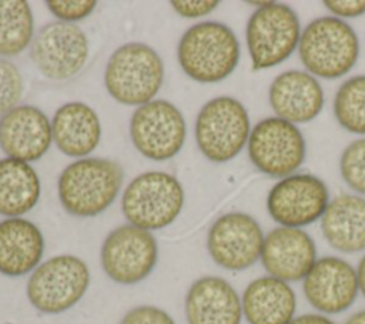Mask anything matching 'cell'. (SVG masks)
Returning <instances> with one entry per match:
<instances>
[{
	"label": "cell",
	"mask_w": 365,
	"mask_h": 324,
	"mask_svg": "<svg viewBox=\"0 0 365 324\" xmlns=\"http://www.w3.org/2000/svg\"><path fill=\"white\" fill-rule=\"evenodd\" d=\"M298 56L314 77L335 80L348 74L359 57L355 30L334 16L314 19L301 31Z\"/></svg>",
	"instance_id": "obj_3"
},
{
	"label": "cell",
	"mask_w": 365,
	"mask_h": 324,
	"mask_svg": "<svg viewBox=\"0 0 365 324\" xmlns=\"http://www.w3.org/2000/svg\"><path fill=\"white\" fill-rule=\"evenodd\" d=\"M158 258L157 240L151 231L131 224L115 227L106 237L100 260L107 277L114 283L131 285L147 278Z\"/></svg>",
	"instance_id": "obj_11"
},
{
	"label": "cell",
	"mask_w": 365,
	"mask_h": 324,
	"mask_svg": "<svg viewBox=\"0 0 365 324\" xmlns=\"http://www.w3.org/2000/svg\"><path fill=\"white\" fill-rule=\"evenodd\" d=\"M23 94L20 70L7 59H0V114L17 107Z\"/></svg>",
	"instance_id": "obj_28"
},
{
	"label": "cell",
	"mask_w": 365,
	"mask_h": 324,
	"mask_svg": "<svg viewBox=\"0 0 365 324\" xmlns=\"http://www.w3.org/2000/svg\"><path fill=\"white\" fill-rule=\"evenodd\" d=\"M173 9L175 10L177 14L185 19H198L210 14L214 11L218 6V1L215 0H207V1H181V0H174L171 1Z\"/></svg>",
	"instance_id": "obj_32"
},
{
	"label": "cell",
	"mask_w": 365,
	"mask_h": 324,
	"mask_svg": "<svg viewBox=\"0 0 365 324\" xmlns=\"http://www.w3.org/2000/svg\"><path fill=\"white\" fill-rule=\"evenodd\" d=\"M164 80V64L158 53L141 41L115 49L104 70L108 94L124 106H143L157 96Z\"/></svg>",
	"instance_id": "obj_4"
},
{
	"label": "cell",
	"mask_w": 365,
	"mask_h": 324,
	"mask_svg": "<svg viewBox=\"0 0 365 324\" xmlns=\"http://www.w3.org/2000/svg\"><path fill=\"white\" fill-rule=\"evenodd\" d=\"M356 277H358V287H359V293L365 297V254L362 255V258L358 263L356 267Z\"/></svg>",
	"instance_id": "obj_34"
},
{
	"label": "cell",
	"mask_w": 365,
	"mask_h": 324,
	"mask_svg": "<svg viewBox=\"0 0 365 324\" xmlns=\"http://www.w3.org/2000/svg\"><path fill=\"white\" fill-rule=\"evenodd\" d=\"M120 324H175V321L163 308L145 304L128 310Z\"/></svg>",
	"instance_id": "obj_30"
},
{
	"label": "cell",
	"mask_w": 365,
	"mask_h": 324,
	"mask_svg": "<svg viewBox=\"0 0 365 324\" xmlns=\"http://www.w3.org/2000/svg\"><path fill=\"white\" fill-rule=\"evenodd\" d=\"M324 6L334 17L341 20L355 19L365 14V0H325Z\"/></svg>",
	"instance_id": "obj_31"
},
{
	"label": "cell",
	"mask_w": 365,
	"mask_h": 324,
	"mask_svg": "<svg viewBox=\"0 0 365 324\" xmlns=\"http://www.w3.org/2000/svg\"><path fill=\"white\" fill-rule=\"evenodd\" d=\"M250 116L244 104L230 96L208 100L197 114L195 141L205 158L227 163L248 143Z\"/></svg>",
	"instance_id": "obj_6"
},
{
	"label": "cell",
	"mask_w": 365,
	"mask_h": 324,
	"mask_svg": "<svg viewBox=\"0 0 365 324\" xmlns=\"http://www.w3.org/2000/svg\"><path fill=\"white\" fill-rule=\"evenodd\" d=\"M298 14L284 3L265 1L248 19L245 40L252 69H271L284 63L301 37Z\"/></svg>",
	"instance_id": "obj_7"
},
{
	"label": "cell",
	"mask_w": 365,
	"mask_h": 324,
	"mask_svg": "<svg viewBox=\"0 0 365 324\" xmlns=\"http://www.w3.org/2000/svg\"><path fill=\"white\" fill-rule=\"evenodd\" d=\"M44 238L41 230L23 217L0 221V273L21 277L34 271L43 258Z\"/></svg>",
	"instance_id": "obj_20"
},
{
	"label": "cell",
	"mask_w": 365,
	"mask_h": 324,
	"mask_svg": "<svg viewBox=\"0 0 365 324\" xmlns=\"http://www.w3.org/2000/svg\"><path fill=\"white\" fill-rule=\"evenodd\" d=\"M182 206V186L165 171H145L135 176L121 197V211L128 224L147 231L173 224Z\"/></svg>",
	"instance_id": "obj_5"
},
{
	"label": "cell",
	"mask_w": 365,
	"mask_h": 324,
	"mask_svg": "<svg viewBox=\"0 0 365 324\" xmlns=\"http://www.w3.org/2000/svg\"><path fill=\"white\" fill-rule=\"evenodd\" d=\"M240 41L224 23L205 20L184 31L177 57L182 71L198 83L227 79L240 61Z\"/></svg>",
	"instance_id": "obj_2"
},
{
	"label": "cell",
	"mask_w": 365,
	"mask_h": 324,
	"mask_svg": "<svg viewBox=\"0 0 365 324\" xmlns=\"http://www.w3.org/2000/svg\"><path fill=\"white\" fill-rule=\"evenodd\" d=\"M88 41L74 23L51 21L34 36L30 57L36 69L47 79L68 80L86 64Z\"/></svg>",
	"instance_id": "obj_13"
},
{
	"label": "cell",
	"mask_w": 365,
	"mask_h": 324,
	"mask_svg": "<svg viewBox=\"0 0 365 324\" xmlns=\"http://www.w3.org/2000/svg\"><path fill=\"white\" fill-rule=\"evenodd\" d=\"M259 260L268 275L302 281L318 260L317 245L305 230L279 226L265 236Z\"/></svg>",
	"instance_id": "obj_16"
},
{
	"label": "cell",
	"mask_w": 365,
	"mask_h": 324,
	"mask_svg": "<svg viewBox=\"0 0 365 324\" xmlns=\"http://www.w3.org/2000/svg\"><path fill=\"white\" fill-rule=\"evenodd\" d=\"M46 4L60 21L66 23L88 17L97 6L94 0H48Z\"/></svg>",
	"instance_id": "obj_29"
},
{
	"label": "cell",
	"mask_w": 365,
	"mask_h": 324,
	"mask_svg": "<svg viewBox=\"0 0 365 324\" xmlns=\"http://www.w3.org/2000/svg\"><path fill=\"white\" fill-rule=\"evenodd\" d=\"M188 324H241L242 304L237 290L222 277L195 280L185 295Z\"/></svg>",
	"instance_id": "obj_19"
},
{
	"label": "cell",
	"mask_w": 365,
	"mask_h": 324,
	"mask_svg": "<svg viewBox=\"0 0 365 324\" xmlns=\"http://www.w3.org/2000/svg\"><path fill=\"white\" fill-rule=\"evenodd\" d=\"M339 171L346 186L365 196V137L351 141L339 158Z\"/></svg>",
	"instance_id": "obj_27"
},
{
	"label": "cell",
	"mask_w": 365,
	"mask_h": 324,
	"mask_svg": "<svg viewBox=\"0 0 365 324\" xmlns=\"http://www.w3.org/2000/svg\"><path fill=\"white\" fill-rule=\"evenodd\" d=\"M34 19L30 4L23 0H0V56L11 57L33 41Z\"/></svg>",
	"instance_id": "obj_25"
},
{
	"label": "cell",
	"mask_w": 365,
	"mask_h": 324,
	"mask_svg": "<svg viewBox=\"0 0 365 324\" xmlns=\"http://www.w3.org/2000/svg\"><path fill=\"white\" fill-rule=\"evenodd\" d=\"M247 148L251 163L261 173L279 178L294 174L307 156L305 138L298 126L277 116L251 128Z\"/></svg>",
	"instance_id": "obj_9"
},
{
	"label": "cell",
	"mask_w": 365,
	"mask_h": 324,
	"mask_svg": "<svg viewBox=\"0 0 365 324\" xmlns=\"http://www.w3.org/2000/svg\"><path fill=\"white\" fill-rule=\"evenodd\" d=\"M51 133L54 144L63 154L84 158L98 146L101 124L94 108L81 101H71L54 113Z\"/></svg>",
	"instance_id": "obj_22"
},
{
	"label": "cell",
	"mask_w": 365,
	"mask_h": 324,
	"mask_svg": "<svg viewBox=\"0 0 365 324\" xmlns=\"http://www.w3.org/2000/svg\"><path fill=\"white\" fill-rule=\"evenodd\" d=\"M264 238L262 228L254 217L231 211L211 224L207 250L217 265L230 271H242L259 260Z\"/></svg>",
	"instance_id": "obj_14"
},
{
	"label": "cell",
	"mask_w": 365,
	"mask_h": 324,
	"mask_svg": "<svg viewBox=\"0 0 365 324\" xmlns=\"http://www.w3.org/2000/svg\"><path fill=\"white\" fill-rule=\"evenodd\" d=\"M90 270L77 255L60 254L41 263L29 277L30 304L43 314H60L74 307L87 293Z\"/></svg>",
	"instance_id": "obj_8"
},
{
	"label": "cell",
	"mask_w": 365,
	"mask_h": 324,
	"mask_svg": "<svg viewBox=\"0 0 365 324\" xmlns=\"http://www.w3.org/2000/svg\"><path fill=\"white\" fill-rule=\"evenodd\" d=\"M274 114L294 124L312 121L322 111L324 90L317 77L302 70L278 74L268 91Z\"/></svg>",
	"instance_id": "obj_18"
},
{
	"label": "cell",
	"mask_w": 365,
	"mask_h": 324,
	"mask_svg": "<svg viewBox=\"0 0 365 324\" xmlns=\"http://www.w3.org/2000/svg\"><path fill=\"white\" fill-rule=\"evenodd\" d=\"M302 290L308 304L319 314L344 313L359 293L356 268L336 255L319 257L302 280Z\"/></svg>",
	"instance_id": "obj_15"
},
{
	"label": "cell",
	"mask_w": 365,
	"mask_h": 324,
	"mask_svg": "<svg viewBox=\"0 0 365 324\" xmlns=\"http://www.w3.org/2000/svg\"><path fill=\"white\" fill-rule=\"evenodd\" d=\"M185 120L170 101L154 98L137 107L130 120V137L145 158L170 160L177 156L185 140Z\"/></svg>",
	"instance_id": "obj_10"
},
{
	"label": "cell",
	"mask_w": 365,
	"mask_h": 324,
	"mask_svg": "<svg viewBox=\"0 0 365 324\" xmlns=\"http://www.w3.org/2000/svg\"><path fill=\"white\" fill-rule=\"evenodd\" d=\"M53 141L51 121L37 107L21 104L0 117V148L20 161L41 158Z\"/></svg>",
	"instance_id": "obj_17"
},
{
	"label": "cell",
	"mask_w": 365,
	"mask_h": 324,
	"mask_svg": "<svg viewBox=\"0 0 365 324\" xmlns=\"http://www.w3.org/2000/svg\"><path fill=\"white\" fill-rule=\"evenodd\" d=\"M344 324H365V310L354 313Z\"/></svg>",
	"instance_id": "obj_35"
},
{
	"label": "cell",
	"mask_w": 365,
	"mask_h": 324,
	"mask_svg": "<svg viewBox=\"0 0 365 324\" xmlns=\"http://www.w3.org/2000/svg\"><path fill=\"white\" fill-rule=\"evenodd\" d=\"M321 231L336 251L354 254L365 250V198L358 194L334 197L321 217Z\"/></svg>",
	"instance_id": "obj_23"
},
{
	"label": "cell",
	"mask_w": 365,
	"mask_h": 324,
	"mask_svg": "<svg viewBox=\"0 0 365 324\" xmlns=\"http://www.w3.org/2000/svg\"><path fill=\"white\" fill-rule=\"evenodd\" d=\"M248 324H288L297 311V295L289 283L271 275L252 280L241 297Z\"/></svg>",
	"instance_id": "obj_21"
},
{
	"label": "cell",
	"mask_w": 365,
	"mask_h": 324,
	"mask_svg": "<svg viewBox=\"0 0 365 324\" xmlns=\"http://www.w3.org/2000/svg\"><path fill=\"white\" fill-rule=\"evenodd\" d=\"M124 178L118 163L84 157L70 163L60 174L57 193L63 208L76 217H94L106 211L121 188Z\"/></svg>",
	"instance_id": "obj_1"
},
{
	"label": "cell",
	"mask_w": 365,
	"mask_h": 324,
	"mask_svg": "<svg viewBox=\"0 0 365 324\" xmlns=\"http://www.w3.org/2000/svg\"><path fill=\"white\" fill-rule=\"evenodd\" d=\"M329 201L328 187L319 177L299 173L274 184L267 196V210L281 227L302 228L321 220Z\"/></svg>",
	"instance_id": "obj_12"
},
{
	"label": "cell",
	"mask_w": 365,
	"mask_h": 324,
	"mask_svg": "<svg viewBox=\"0 0 365 324\" xmlns=\"http://www.w3.org/2000/svg\"><path fill=\"white\" fill-rule=\"evenodd\" d=\"M40 194L41 183L30 163L0 160V216L21 217L37 204Z\"/></svg>",
	"instance_id": "obj_24"
},
{
	"label": "cell",
	"mask_w": 365,
	"mask_h": 324,
	"mask_svg": "<svg viewBox=\"0 0 365 324\" xmlns=\"http://www.w3.org/2000/svg\"><path fill=\"white\" fill-rule=\"evenodd\" d=\"M334 116L349 133L365 136V74L345 80L334 97Z\"/></svg>",
	"instance_id": "obj_26"
},
{
	"label": "cell",
	"mask_w": 365,
	"mask_h": 324,
	"mask_svg": "<svg viewBox=\"0 0 365 324\" xmlns=\"http://www.w3.org/2000/svg\"><path fill=\"white\" fill-rule=\"evenodd\" d=\"M288 324H335L329 317L319 313H308L294 317Z\"/></svg>",
	"instance_id": "obj_33"
}]
</instances>
